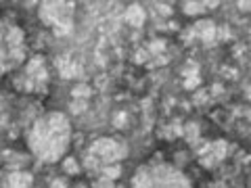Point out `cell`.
<instances>
[{"instance_id": "obj_3", "label": "cell", "mask_w": 251, "mask_h": 188, "mask_svg": "<svg viewBox=\"0 0 251 188\" xmlns=\"http://www.w3.org/2000/svg\"><path fill=\"white\" fill-rule=\"evenodd\" d=\"M130 188H193L182 169L168 161H147L130 178Z\"/></svg>"}, {"instance_id": "obj_2", "label": "cell", "mask_w": 251, "mask_h": 188, "mask_svg": "<svg viewBox=\"0 0 251 188\" xmlns=\"http://www.w3.org/2000/svg\"><path fill=\"white\" fill-rule=\"evenodd\" d=\"M27 59V31L11 15L0 13V80Z\"/></svg>"}, {"instance_id": "obj_1", "label": "cell", "mask_w": 251, "mask_h": 188, "mask_svg": "<svg viewBox=\"0 0 251 188\" xmlns=\"http://www.w3.org/2000/svg\"><path fill=\"white\" fill-rule=\"evenodd\" d=\"M69 136H72L69 121L61 113H50L36 121L27 140H29V148L36 153L38 159L57 161L67 151Z\"/></svg>"}]
</instances>
